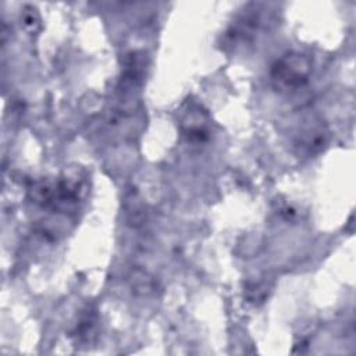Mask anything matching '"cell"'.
<instances>
[{"label":"cell","instance_id":"6da1fadb","mask_svg":"<svg viewBox=\"0 0 356 356\" xmlns=\"http://www.w3.org/2000/svg\"><path fill=\"white\" fill-rule=\"evenodd\" d=\"M312 61L307 56L289 51L271 68V82L277 90L292 92L302 88L310 76Z\"/></svg>","mask_w":356,"mask_h":356},{"label":"cell","instance_id":"7a4b0ae2","mask_svg":"<svg viewBox=\"0 0 356 356\" xmlns=\"http://www.w3.org/2000/svg\"><path fill=\"white\" fill-rule=\"evenodd\" d=\"M22 25L29 33H36L40 29V18L35 8L26 7L22 14Z\"/></svg>","mask_w":356,"mask_h":356}]
</instances>
